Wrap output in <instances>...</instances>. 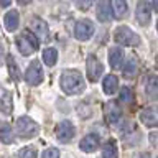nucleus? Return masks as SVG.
Here are the masks:
<instances>
[{
  "label": "nucleus",
  "mask_w": 158,
  "mask_h": 158,
  "mask_svg": "<svg viewBox=\"0 0 158 158\" xmlns=\"http://www.w3.org/2000/svg\"><path fill=\"white\" fill-rule=\"evenodd\" d=\"M61 87L66 94L74 96V94H81L86 89V82H84V79H82L79 71L68 69V71H64L61 74Z\"/></svg>",
  "instance_id": "nucleus-1"
},
{
  "label": "nucleus",
  "mask_w": 158,
  "mask_h": 158,
  "mask_svg": "<svg viewBox=\"0 0 158 158\" xmlns=\"http://www.w3.org/2000/svg\"><path fill=\"white\" fill-rule=\"evenodd\" d=\"M17 46H18V51L22 53L23 56H28V54H31L38 49L40 41L35 38V35L31 31L25 30V31L17 38Z\"/></svg>",
  "instance_id": "nucleus-2"
},
{
  "label": "nucleus",
  "mask_w": 158,
  "mask_h": 158,
  "mask_svg": "<svg viewBox=\"0 0 158 158\" xmlns=\"http://www.w3.org/2000/svg\"><path fill=\"white\" fill-rule=\"evenodd\" d=\"M114 38L117 43L123 44V46H137L140 43V36L137 33H133L128 27H118L114 31Z\"/></svg>",
  "instance_id": "nucleus-3"
},
{
  "label": "nucleus",
  "mask_w": 158,
  "mask_h": 158,
  "mask_svg": "<svg viewBox=\"0 0 158 158\" xmlns=\"http://www.w3.org/2000/svg\"><path fill=\"white\" fill-rule=\"evenodd\" d=\"M17 132L23 138H31L40 132V125L30 117H20L17 120Z\"/></svg>",
  "instance_id": "nucleus-4"
},
{
  "label": "nucleus",
  "mask_w": 158,
  "mask_h": 158,
  "mask_svg": "<svg viewBox=\"0 0 158 158\" xmlns=\"http://www.w3.org/2000/svg\"><path fill=\"white\" fill-rule=\"evenodd\" d=\"M94 35V23L91 20H79L74 27V36L79 41H87Z\"/></svg>",
  "instance_id": "nucleus-5"
},
{
  "label": "nucleus",
  "mask_w": 158,
  "mask_h": 158,
  "mask_svg": "<svg viewBox=\"0 0 158 158\" xmlns=\"http://www.w3.org/2000/svg\"><path fill=\"white\" fill-rule=\"evenodd\" d=\"M25 81L30 86H38L43 81V69L40 66V61H33L28 66V69L25 71Z\"/></svg>",
  "instance_id": "nucleus-6"
},
{
  "label": "nucleus",
  "mask_w": 158,
  "mask_h": 158,
  "mask_svg": "<svg viewBox=\"0 0 158 158\" xmlns=\"http://www.w3.org/2000/svg\"><path fill=\"white\" fill-rule=\"evenodd\" d=\"M102 73H104V68H102L101 61H99L96 56L89 54L87 56V77H89V81H92V82L99 81L102 76Z\"/></svg>",
  "instance_id": "nucleus-7"
},
{
  "label": "nucleus",
  "mask_w": 158,
  "mask_h": 158,
  "mask_svg": "<svg viewBox=\"0 0 158 158\" xmlns=\"http://www.w3.org/2000/svg\"><path fill=\"white\" fill-rule=\"evenodd\" d=\"M74 137V125L69 120H63L58 123L56 127V138L61 143H68L71 142Z\"/></svg>",
  "instance_id": "nucleus-8"
},
{
  "label": "nucleus",
  "mask_w": 158,
  "mask_h": 158,
  "mask_svg": "<svg viewBox=\"0 0 158 158\" xmlns=\"http://www.w3.org/2000/svg\"><path fill=\"white\" fill-rule=\"evenodd\" d=\"M104 114H106L107 122L112 123V125H117V123L122 120V110H120V107H118V104L114 102V101L106 104V107H104Z\"/></svg>",
  "instance_id": "nucleus-9"
},
{
  "label": "nucleus",
  "mask_w": 158,
  "mask_h": 158,
  "mask_svg": "<svg viewBox=\"0 0 158 158\" xmlns=\"http://www.w3.org/2000/svg\"><path fill=\"white\" fill-rule=\"evenodd\" d=\"M31 27H33V35L38 41H48V36H49V30L46 27V23L40 18H35L31 22Z\"/></svg>",
  "instance_id": "nucleus-10"
},
{
  "label": "nucleus",
  "mask_w": 158,
  "mask_h": 158,
  "mask_svg": "<svg viewBox=\"0 0 158 158\" xmlns=\"http://www.w3.org/2000/svg\"><path fill=\"white\" fill-rule=\"evenodd\" d=\"M152 17V3L150 2H138L137 5V20L140 25H148Z\"/></svg>",
  "instance_id": "nucleus-11"
},
{
  "label": "nucleus",
  "mask_w": 158,
  "mask_h": 158,
  "mask_svg": "<svg viewBox=\"0 0 158 158\" xmlns=\"http://www.w3.org/2000/svg\"><path fill=\"white\" fill-rule=\"evenodd\" d=\"M79 148H81L82 152H86V153L96 152L99 148V137L96 135V133H89V135H86L81 142H79Z\"/></svg>",
  "instance_id": "nucleus-12"
},
{
  "label": "nucleus",
  "mask_w": 158,
  "mask_h": 158,
  "mask_svg": "<svg viewBox=\"0 0 158 158\" xmlns=\"http://www.w3.org/2000/svg\"><path fill=\"white\" fill-rule=\"evenodd\" d=\"M13 107V101H12V94L7 91L3 86H0V110L3 114H10Z\"/></svg>",
  "instance_id": "nucleus-13"
},
{
  "label": "nucleus",
  "mask_w": 158,
  "mask_h": 158,
  "mask_svg": "<svg viewBox=\"0 0 158 158\" xmlns=\"http://www.w3.org/2000/svg\"><path fill=\"white\" fill-rule=\"evenodd\" d=\"M3 23H5V28H7V31H15V30L18 28L20 25V13L17 10H10L7 12L3 18Z\"/></svg>",
  "instance_id": "nucleus-14"
},
{
  "label": "nucleus",
  "mask_w": 158,
  "mask_h": 158,
  "mask_svg": "<svg viewBox=\"0 0 158 158\" xmlns=\"http://www.w3.org/2000/svg\"><path fill=\"white\" fill-rule=\"evenodd\" d=\"M145 92L147 96L152 99V101H155L156 96H158V82H156V76L155 74H150L147 79H145Z\"/></svg>",
  "instance_id": "nucleus-15"
},
{
  "label": "nucleus",
  "mask_w": 158,
  "mask_h": 158,
  "mask_svg": "<svg viewBox=\"0 0 158 158\" xmlns=\"http://www.w3.org/2000/svg\"><path fill=\"white\" fill-rule=\"evenodd\" d=\"M97 18L101 22H110L112 20V8L109 2H99L97 3Z\"/></svg>",
  "instance_id": "nucleus-16"
},
{
  "label": "nucleus",
  "mask_w": 158,
  "mask_h": 158,
  "mask_svg": "<svg viewBox=\"0 0 158 158\" xmlns=\"http://www.w3.org/2000/svg\"><path fill=\"white\" fill-rule=\"evenodd\" d=\"M140 120L145 123L147 127H155L156 122H158V115H156V110L153 107L150 109H145L142 114H140Z\"/></svg>",
  "instance_id": "nucleus-17"
},
{
  "label": "nucleus",
  "mask_w": 158,
  "mask_h": 158,
  "mask_svg": "<svg viewBox=\"0 0 158 158\" xmlns=\"http://www.w3.org/2000/svg\"><path fill=\"white\" fill-rule=\"evenodd\" d=\"M117 87H118V79L114 76V74H107V76L104 77V82H102L104 92L110 96V94H114L117 91Z\"/></svg>",
  "instance_id": "nucleus-18"
},
{
  "label": "nucleus",
  "mask_w": 158,
  "mask_h": 158,
  "mask_svg": "<svg viewBox=\"0 0 158 158\" xmlns=\"http://www.w3.org/2000/svg\"><path fill=\"white\" fill-rule=\"evenodd\" d=\"M123 61V51L120 48H112L109 51V63L112 68H120Z\"/></svg>",
  "instance_id": "nucleus-19"
},
{
  "label": "nucleus",
  "mask_w": 158,
  "mask_h": 158,
  "mask_svg": "<svg viewBox=\"0 0 158 158\" xmlns=\"http://www.w3.org/2000/svg\"><path fill=\"white\" fill-rule=\"evenodd\" d=\"M110 8H112V17L123 18L127 15V3L123 0H114L110 3Z\"/></svg>",
  "instance_id": "nucleus-20"
},
{
  "label": "nucleus",
  "mask_w": 158,
  "mask_h": 158,
  "mask_svg": "<svg viewBox=\"0 0 158 158\" xmlns=\"http://www.w3.org/2000/svg\"><path fill=\"white\" fill-rule=\"evenodd\" d=\"M0 142L2 143H12L13 142V130L5 122H0Z\"/></svg>",
  "instance_id": "nucleus-21"
},
{
  "label": "nucleus",
  "mask_w": 158,
  "mask_h": 158,
  "mask_svg": "<svg viewBox=\"0 0 158 158\" xmlns=\"http://www.w3.org/2000/svg\"><path fill=\"white\" fill-rule=\"evenodd\" d=\"M102 158H118V150L115 140H109L102 150Z\"/></svg>",
  "instance_id": "nucleus-22"
},
{
  "label": "nucleus",
  "mask_w": 158,
  "mask_h": 158,
  "mask_svg": "<svg viewBox=\"0 0 158 158\" xmlns=\"http://www.w3.org/2000/svg\"><path fill=\"white\" fill-rule=\"evenodd\" d=\"M43 61H44V64H48V66H54L58 61V51L54 48H46L43 51Z\"/></svg>",
  "instance_id": "nucleus-23"
},
{
  "label": "nucleus",
  "mask_w": 158,
  "mask_h": 158,
  "mask_svg": "<svg viewBox=\"0 0 158 158\" xmlns=\"http://www.w3.org/2000/svg\"><path fill=\"white\" fill-rule=\"evenodd\" d=\"M137 69H138L137 59H135V58H130V59L125 63V66H123V74H125V76H135V74H137Z\"/></svg>",
  "instance_id": "nucleus-24"
},
{
  "label": "nucleus",
  "mask_w": 158,
  "mask_h": 158,
  "mask_svg": "<svg viewBox=\"0 0 158 158\" xmlns=\"http://www.w3.org/2000/svg\"><path fill=\"white\" fill-rule=\"evenodd\" d=\"M132 99H133V96H132V91H130V89H128L127 86L122 87V89H120V96H118V101L123 102V104H128V102H132Z\"/></svg>",
  "instance_id": "nucleus-25"
},
{
  "label": "nucleus",
  "mask_w": 158,
  "mask_h": 158,
  "mask_svg": "<svg viewBox=\"0 0 158 158\" xmlns=\"http://www.w3.org/2000/svg\"><path fill=\"white\" fill-rule=\"evenodd\" d=\"M7 63H8V68H10V74H12L13 79H18L20 74H18V66H17V61L13 59V56H8L7 58Z\"/></svg>",
  "instance_id": "nucleus-26"
},
{
  "label": "nucleus",
  "mask_w": 158,
  "mask_h": 158,
  "mask_svg": "<svg viewBox=\"0 0 158 158\" xmlns=\"http://www.w3.org/2000/svg\"><path fill=\"white\" fill-rule=\"evenodd\" d=\"M18 158H38V156H36V152H35V148H31V147H25V148H22V150H20Z\"/></svg>",
  "instance_id": "nucleus-27"
},
{
  "label": "nucleus",
  "mask_w": 158,
  "mask_h": 158,
  "mask_svg": "<svg viewBox=\"0 0 158 158\" xmlns=\"http://www.w3.org/2000/svg\"><path fill=\"white\" fill-rule=\"evenodd\" d=\"M41 158H59V150L58 148H46L43 152Z\"/></svg>",
  "instance_id": "nucleus-28"
},
{
  "label": "nucleus",
  "mask_w": 158,
  "mask_h": 158,
  "mask_svg": "<svg viewBox=\"0 0 158 158\" xmlns=\"http://www.w3.org/2000/svg\"><path fill=\"white\" fill-rule=\"evenodd\" d=\"M76 5L79 8H87V7H91L92 2H76Z\"/></svg>",
  "instance_id": "nucleus-29"
},
{
  "label": "nucleus",
  "mask_w": 158,
  "mask_h": 158,
  "mask_svg": "<svg viewBox=\"0 0 158 158\" xmlns=\"http://www.w3.org/2000/svg\"><path fill=\"white\" fill-rule=\"evenodd\" d=\"M138 158H152L150 155H148V153H142V155L140 156H138Z\"/></svg>",
  "instance_id": "nucleus-30"
},
{
  "label": "nucleus",
  "mask_w": 158,
  "mask_h": 158,
  "mask_svg": "<svg viewBox=\"0 0 158 158\" xmlns=\"http://www.w3.org/2000/svg\"><path fill=\"white\" fill-rule=\"evenodd\" d=\"M10 2H0V7H8Z\"/></svg>",
  "instance_id": "nucleus-31"
}]
</instances>
